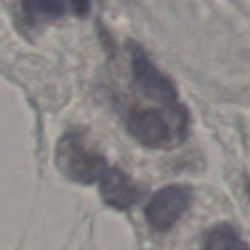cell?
I'll list each match as a JSON object with an SVG mask.
<instances>
[{
    "instance_id": "7a4b0ae2",
    "label": "cell",
    "mask_w": 250,
    "mask_h": 250,
    "mask_svg": "<svg viewBox=\"0 0 250 250\" xmlns=\"http://www.w3.org/2000/svg\"><path fill=\"white\" fill-rule=\"evenodd\" d=\"M130 70H132L134 84L144 96L161 104L163 110L173 115L180 124H188L187 110L182 104L170 77L165 72H161L151 62L147 53L137 45H132V48H130Z\"/></svg>"
},
{
    "instance_id": "52a82bcc",
    "label": "cell",
    "mask_w": 250,
    "mask_h": 250,
    "mask_svg": "<svg viewBox=\"0 0 250 250\" xmlns=\"http://www.w3.org/2000/svg\"><path fill=\"white\" fill-rule=\"evenodd\" d=\"M204 247L206 249H240V247L245 249L247 243L242 242L238 231L233 226L223 223V225L214 226L206 235Z\"/></svg>"
},
{
    "instance_id": "277c9868",
    "label": "cell",
    "mask_w": 250,
    "mask_h": 250,
    "mask_svg": "<svg viewBox=\"0 0 250 250\" xmlns=\"http://www.w3.org/2000/svg\"><path fill=\"white\" fill-rule=\"evenodd\" d=\"M192 201V192L185 185H168L158 190L147 202L144 214L154 231H168L187 212Z\"/></svg>"
},
{
    "instance_id": "ba28073f",
    "label": "cell",
    "mask_w": 250,
    "mask_h": 250,
    "mask_svg": "<svg viewBox=\"0 0 250 250\" xmlns=\"http://www.w3.org/2000/svg\"><path fill=\"white\" fill-rule=\"evenodd\" d=\"M70 5H72L74 12L77 16H86L89 12V7H91V0H70Z\"/></svg>"
},
{
    "instance_id": "5b68a950",
    "label": "cell",
    "mask_w": 250,
    "mask_h": 250,
    "mask_svg": "<svg viewBox=\"0 0 250 250\" xmlns=\"http://www.w3.org/2000/svg\"><path fill=\"white\" fill-rule=\"evenodd\" d=\"M98 184L104 204L118 211H129L143 197L139 185L118 168H108Z\"/></svg>"
},
{
    "instance_id": "6da1fadb",
    "label": "cell",
    "mask_w": 250,
    "mask_h": 250,
    "mask_svg": "<svg viewBox=\"0 0 250 250\" xmlns=\"http://www.w3.org/2000/svg\"><path fill=\"white\" fill-rule=\"evenodd\" d=\"M55 161L59 170L70 182L81 185L98 184L110 168L106 160L79 132H67L60 137Z\"/></svg>"
},
{
    "instance_id": "8992f818",
    "label": "cell",
    "mask_w": 250,
    "mask_h": 250,
    "mask_svg": "<svg viewBox=\"0 0 250 250\" xmlns=\"http://www.w3.org/2000/svg\"><path fill=\"white\" fill-rule=\"evenodd\" d=\"M22 12L29 22H42L62 18L65 12L63 0H22Z\"/></svg>"
},
{
    "instance_id": "3957f363",
    "label": "cell",
    "mask_w": 250,
    "mask_h": 250,
    "mask_svg": "<svg viewBox=\"0 0 250 250\" xmlns=\"http://www.w3.org/2000/svg\"><path fill=\"white\" fill-rule=\"evenodd\" d=\"M187 125L180 124L168 111H160L154 108H136L127 117V130L136 141L151 149H165L173 144V141H182Z\"/></svg>"
}]
</instances>
